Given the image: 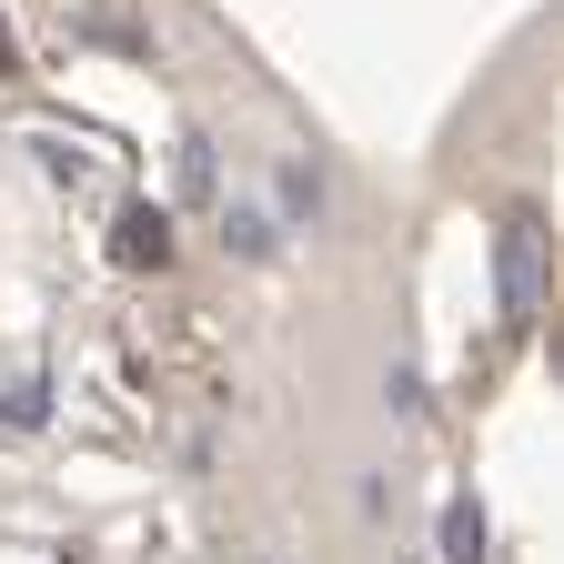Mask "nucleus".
Segmentation results:
<instances>
[{
    "instance_id": "1",
    "label": "nucleus",
    "mask_w": 564,
    "mask_h": 564,
    "mask_svg": "<svg viewBox=\"0 0 564 564\" xmlns=\"http://www.w3.org/2000/svg\"><path fill=\"white\" fill-rule=\"evenodd\" d=\"M544 313V232L534 212H514L505 223V323H534Z\"/></svg>"
},
{
    "instance_id": "2",
    "label": "nucleus",
    "mask_w": 564,
    "mask_h": 564,
    "mask_svg": "<svg viewBox=\"0 0 564 564\" xmlns=\"http://www.w3.org/2000/svg\"><path fill=\"white\" fill-rule=\"evenodd\" d=\"M444 564H484V505H474V494L444 505Z\"/></svg>"
},
{
    "instance_id": "3",
    "label": "nucleus",
    "mask_w": 564,
    "mask_h": 564,
    "mask_svg": "<svg viewBox=\"0 0 564 564\" xmlns=\"http://www.w3.org/2000/svg\"><path fill=\"white\" fill-rule=\"evenodd\" d=\"M162 252H172L162 212H152V202H131V212H121V262H162Z\"/></svg>"
},
{
    "instance_id": "4",
    "label": "nucleus",
    "mask_w": 564,
    "mask_h": 564,
    "mask_svg": "<svg viewBox=\"0 0 564 564\" xmlns=\"http://www.w3.org/2000/svg\"><path fill=\"white\" fill-rule=\"evenodd\" d=\"M313 212H323V182L303 162H282V223H313Z\"/></svg>"
},
{
    "instance_id": "5",
    "label": "nucleus",
    "mask_w": 564,
    "mask_h": 564,
    "mask_svg": "<svg viewBox=\"0 0 564 564\" xmlns=\"http://www.w3.org/2000/svg\"><path fill=\"white\" fill-rule=\"evenodd\" d=\"M223 223H232V242H242V252H272V223H262L252 202H242V212H223Z\"/></svg>"
},
{
    "instance_id": "6",
    "label": "nucleus",
    "mask_w": 564,
    "mask_h": 564,
    "mask_svg": "<svg viewBox=\"0 0 564 564\" xmlns=\"http://www.w3.org/2000/svg\"><path fill=\"white\" fill-rule=\"evenodd\" d=\"M0 70H11V31H0Z\"/></svg>"
}]
</instances>
